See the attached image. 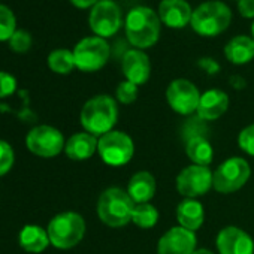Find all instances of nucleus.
Returning <instances> with one entry per match:
<instances>
[{
    "label": "nucleus",
    "mask_w": 254,
    "mask_h": 254,
    "mask_svg": "<svg viewBox=\"0 0 254 254\" xmlns=\"http://www.w3.org/2000/svg\"><path fill=\"white\" fill-rule=\"evenodd\" d=\"M251 33H253V39H254V21H253V24H251Z\"/></svg>",
    "instance_id": "36"
},
{
    "label": "nucleus",
    "mask_w": 254,
    "mask_h": 254,
    "mask_svg": "<svg viewBox=\"0 0 254 254\" xmlns=\"http://www.w3.org/2000/svg\"><path fill=\"white\" fill-rule=\"evenodd\" d=\"M166 99L169 106L175 112L181 115H189L197 111L200 94L196 85L189 79H175L169 84L166 90Z\"/></svg>",
    "instance_id": "12"
},
{
    "label": "nucleus",
    "mask_w": 254,
    "mask_h": 254,
    "mask_svg": "<svg viewBox=\"0 0 254 254\" xmlns=\"http://www.w3.org/2000/svg\"><path fill=\"white\" fill-rule=\"evenodd\" d=\"M123 73L127 81L133 82L135 85H142L148 81L151 73L150 59L145 53L139 50H130L123 56Z\"/></svg>",
    "instance_id": "15"
},
{
    "label": "nucleus",
    "mask_w": 254,
    "mask_h": 254,
    "mask_svg": "<svg viewBox=\"0 0 254 254\" xmlns=\"http://www.w3.org/2000/svg\"><path fill=\"white\" fill-rule=\"evenodd\" d=\"M159 220V211L150 203H136L132 214V221L141 229H151Z\"/></svg>",
    "instance_id": "25"
},
{
    "label": "nucleus",
    "mask_w": 254,
    "mask_h": 254,
    "mask_svg": "<svg viewBox=\"0 0 254 254\" xmlns=\"http://www.w3.org/2000/svg\"><path fill=\"white\" fill-rule=\"evenodd\" d=\"M212 178L214 175L206 166L191 165L183 169L177 177V190L187 199H194L208 193L212 187Z\"/></svg>",
    "instance_id": "11"
},
{
    "label": "nucleus",
    "mask_w": 254,
    "mask_h": 254,
    "mask_svg": "<svg viewBox=\"0 0 254 254\" xmlns=\"http://www.w3.org/2000/svg\"><path fill=\"white\" fill-rule=\"evenodd\" d=\"M177 220L181 227L191 232L197 230L205 220V212L200 202L194 199H186L181 202L177 208Z\"/></svg>",
    "instance_id": "20"
},
{
    "label": "nucleus",
    "mask_w": 254,
    "mask_h": 254,
    "mask_svg": "<svg viewBox=\"0 0 254 254\" xmlns=\"http://www.w3.org/2000/svg\"><path fill=\"white\" fill-rule=\"evenodd\" d=\"M138 97V85L130 81H123L117 87V99L124 105H130Z\"/></svg>",
    "instance_id": "27"
},
{
    "label": "nucleus",
    "mask_w": 254,
    "mask_h": 254,
    "mask_svg": "<svg viewBox=\"0 0 254 254\" xmlns=\"http://www.w3.org/2000/svg\"><path fill=\"white\" fill-rule=\"evenodd\" d=\"M217 248L220 254H254V242L244 230L227 226L217 236Z\"/></svg>",
    "instance_id": "14"
},
{
    "label": "nucleus",
    "mask_w": 254,
    "mask_h": 254,
    "mask_svg": "<svg viewBox=\"0 0 254 254\" xmlns=\"http://www.w3.org/2000/svg\"><path fill=\"white\" fill-rule=\"evenodd\" d=\"M127 193L135 203H148L156 193V180L150 172L141 171L135 174L129 183Z\"/></svg>",
    "instance_id": "18"
},
{
    "label": "nucleus",
    "mask_w": 254,
    "mask_h": 254,
    "mask_svg": "<svg viewBox=\"0 0 254 254\" xmlns=\"http://www.w3.org/2000/svg\"><path fill=\"white\" fill-rule=\"evenodd\" d=\"M224 56L233 64H245L254 59V39L248 36H235L226 47Z\"/></svg>",
    "instance_id": "21"
},
{
    "label": "nucleus",
    "mask_w": 254,
    "mask_h": 254,
    "mask_svg": "<svg viewBox=\"0 0 254 254\" xmlns=\"http://www.w3.org/2000/svg\"><path fill=\"white\" fill-rule=\"evenodd\" d=\"M90 27L99 38H109L121 27V9L112 0H99L90 12Z\"/></svg>",
    "instance_id": "10"
},
{
    "label": "nucleus",
    "mask_w": 254,
    "mask_h": 254,
    "mask_svg": "<svg viewBox=\"0 0 254 254\" xmlns=\"http://www.w3.org/2000/svg\"><path fill=\"white\" fill-rule=\"evenodd\" d=\"M251 175V169L247 160L241 157H232L221 163L214 174L212 187L223 194L235 193L245 186Z\"/></svg>",
    "instance_id": "7"
},
{
    "label": "nucleus",
    "mask_w": 254,
    "mask_h": 254,
    "mask_svg": "<svg viewBox=\"0 0 254 254\" xmlns=\"http://www.w3.org/2000/svg\"><path fill=\"white\" fill-rule=\"evenodd\" d=\"M27 148L39 157H54L64 148L63 135L51 126H38L26 138Z\"/></svg>",
    "instance_id": "9"
},
{
    "label": "nucleus",
    "mask_w": 254,
    "mask_h": 254,
    "mask_svg": "<svg viewBox=\"0 0 254 254\" xmlns=\"http://www.w3.org/2000/svg\"><path fill=\"white\" fill-rule=\"evenodd\" d=\"M199 66L202 67V69H205L208 73H215V72H218V64L212 60V59H202L200 62H199Z\"/></svg>",
    "instance_id": "33"
},
{
    "label": "nucleus",
    "mask_w": 254,
    "mask_h": 254,
    "mask_svg": "<svg viewBox=\"0 0 254 254\" xmlns=\"http://www.w3.org/2000/svg\"><path fill=\"white\" fill-rule=\"evenodd\" d=\"M196 248V235L181 226L168 230L159 241L157 254H193Z\"/></svg>",
    "instance_id": "13"
},
{
    "label": "nucleus",
    "mask_w": 254,
    "mask_h": 254,
    "mask_svg": "<svg viewBox=\"0 0 254 254\" xmlns=\"http://www.w3.org/2000/svg\"><path fill=\"white\" fill-rule=\"evenodd\" d=\"M238 11L245 18H254V0H239Z\"/></svg>",
    "instance_id": "32"
},
{
    "label": "nucleus",
    "mask_w": 254,
    "mask_h": 254,
    "mask_svg": "<svg viewBox=\"0 0 254 254\" xmlns=\"http://www.w3.org/2000/svg\"><path fill=\"white\" fill-rule=\"evenodd\" d=\"M50 244L56 248L67 250L79 244L85 233V221L76 212H62L56 215L48 224Z\"/></svg>",
    "instance_id": "5"
},
{
    "label": "nucleus",
    "mask_w": 254,
    "mask_h": 254,
    "mask_svg": "<svg viewBox=\"0 0 254 254\" xmlns=\"http://www.w3.org/2000/svg\"><path fill=\"white\" fill-rule=\"evenodd\" d=\"M229 108V97L221 90H208L200 96L197 115L202 120H217Z\"/></svg>",
    "instance_id": "17"
},
{
    "label": "nucleus",
    "mask_w": 254,
    "mask_h": 254,
    "mask_svg": "<svg viewBox=\"0 0 254 254\" xmlns=\"http://www.w3.org/2000/svg\"><path fill=\"white\" fill-rule=\"evenodd\" d=\"M232 21L230 9L218 0L200 3L191 15V27L200 36H217L223 33Z\"/></svg>",
    "instance_id": "4"
},
{
    "label": "nucleus",
    "mask_w": 254,
    "mask_h": 254,
    "mask_svg": "<svg viewBox=\"0 0 254 254\" xmlns=\"http://www.w3.org/2000/svg\"><path fill=\"white\" fill-rule=\"evenodd\" d=\"M14 165V151L5 141H0V177L9 172Z\"/></svg>",
    "instance_id": "29"
},
{
    "label": "nucleus",
    "mask_w": 254,
    "mask_h": 254,
    "mask_svg": "<svg viewBox=\"0 0 254 254\" xmlns=\"http://www.w3.org/2000/svg\"><path fill=\"white\" fill-rule=\"evenodd\" d=\"M20 244L29 253H41L50 244L48 232L44 230L41 226L29 224L20 233Z\"/></svg>",
    "instance_id": "22"
},
{
    "label": "nucleus",
    "mask_w": 254,
    "mask_h": 254,
    "mask_svg": "<svg viewBox=\"0 0 254 254\" xmlns=\"http://www.w3.org/2000/svg\"><path fill=\"white\" fill-rule=\"evenodd\" d=\"M48 66L56 73L66 75V73L72 72V69L76 67L73 53L69 51V50H64V48L51 51L50 56H48Z\"/></svg>",
    "instance_id": "24"
},
{
    "label": "nucleus",
    "mask_w": 254,
    "mask_h": 254,
    "mask_svg": "<svg viewBox=\"0 0 254 254\" xmlns=\"http://www.w3.org/2000/svg\"><path fill=\"white\" fill-rule=\"evenodd\" d=\"M9 47L15 53H26L32 47V36L27 30H15V33L9 39Z\"/></svg>",
    "instance_id": "28"
},
{
    "label": "nucleus",
    "mask_w": 254,
    "mask_h": 254,
    "mask_svg": "<svg viewBox=\"0 0 254 254\" xmlns=\"http://www.w3.org/2000/svg\"><path fill=\"white\" fill-rule=\"evenodd\" d=\"M15 88H17V79L8 72H0V99L12 94Z\"/></svg>",
    "instance_id": "31"
},
{
    "label": "nucleus",
    "mask_w": 254,
    "mask_h": 254,
    "mask_svg": "<svg viewBox=\"0 0 254 254\" xmlns=\"http://www.w3.org/2000/svg\"><path fill=\"white\" fill-rule=\"evenodd\" d=\"M70 2L76 6V8H81V9H85V8H90V6H94L99 0H70Z\"/></svg>",
    "instance_id": "34"
},
{
    "label": "nucleus",
    "mask_w": 254,
    "mask_h": 254,
    "mask_svg": "<svg viewBox=\"0 0 254 254\" xmlns=\"http://www.w3.org/2000/svg\"><path fill=\"white\" fill-rule=\"evenodd\" d=\"M193 11L186 0H162L159 6V18L168 27L180 29L191 21Z\"/></svg>",
    "instance_id": "16"
},
{
    "label": "nucleus",
    "mask_w": 254,
    "mask_h": 254,
    "mask_svg": "<svg viewBox=\"0 0 254 254\" xmlns=\"http://www.w3.org/2000/svg\"><path fill=\"white\" fill-rule=\"evenodd\" d=\"M238 2H239V0H238Z\"/></svg>",
    "instance_id": "37"
},
{
    "label": "nucleus",
    "mask_w": 254,
    "mask_h": 254,
    "mask_svg": "<svg viewBox=\"0 0 254 254\" xmlns=\"http://www.w3.org/2000/svg\"><path fill=\"white\" fill-rule=\"evenodd\" d=\"M97 151L106 165L121 166L130 162L135 153V145L129 135L111 130L100 136L97 142Z\"/></svg>",
    "instance_id": "6"
},
{
    "label": "nucleus",
    "mask_w": 254,
    "mask_h": 254,
    "mask_svg": "<svg viewBox=\"0 0 254 254\" xmlns=\"http://www.w3.org/2000/svg\"><path fill=\"white\" fill-rule=\"evenodd\" d=\"M126 35L136 48L153 47L160 36V18L147 6L133 8L126 18Z\"/></svg>",
    "instance_id": "2"
},
{
    "label": "nucleus",
    "mask_w": 254,
    "mask_h": 254,
    "mask_svg": "<svg viewBox=\"0 0 254 254\" xmlns=\"http://www.w3.org/2000/svg\"><path fill=\"white\" fill-rule=\"evenodd\" d=\"M118 118V108L112 97L100 94L82 106L81 111V124L93 136H103L111 132Z\"/></svg>",
    "instance_id": "1"
},
{
    "label": "nucleus",
    "mask_w": 254,
    "mask_h": 254,
    "mask_svg": "<svg viewBox=\"0 0 254 254\" xmlns=\"http://www.w3.org/2000/svg\"><path fill=\"white\" fill-rule=\"evenodd\" d=\"M135 205L136 203L127 191L111 187L100 194L97 202V214L105 224L111 227H121L132 221Z\"/></svg>",
    "instance_id": "3"
},
{
    "label": "nucleus",
    "mask_w": 254,
    "mask_h": 254,
    "mask_svg": "<svg viewBox=\"0 0 254 254\" xmlns=\"http://www.w3.org/2000/svg\"><path fill=\"white\" fill-rule=\"evenodd\" d=\"M193 254H214V253H211L209 250H197V251H194Z\"/></svg>",
    "instance_id": "35"
},
{
    "label": "nucleus",
    "mask_w": 254,
    "mask_h": 254,
    "mask_svg": "<svg viewBox=\"0 0 254 254\" xmlns=\"http://www.w3.org/2000/svg\"><path fill=\"white\" fill-rule=\"evenodd\" d=\"M97 139L91 133H76L69 138L64 145V151L72 160H87L97 150Z\"/></svg>",
    "instance_id": "19"
},
{
    "label": "nucleus",
    "mask_w": 254,
    "mask_h": 254,
    "mask_svg": "<svg viewBox=\"0 0 254 254\" xmlns=\"http://www.w3.org/2000/svg\"><path fill=\"white\" fill-rule=\"evenodd\" d=\"M15 33V17L14 12L5 6L0 5V41H8Z\"/></svg>",
    "instance_id": "26"
},
{
    "label": "nucleus",
    "mask_w": 254,
    "mask_h": 254,
    "mask_svg": "<svg viewBox=\"0 0 254 254\" xmlns=\"http://www.w3.org/2000/svg\"><path fill=\"white\" fill-rule=\"evenodd\" d=\"M75 66L82 72L102 69L109 59V45L103 38L90 36L79 41L73 50Z\"/></svg>",
    "instance_id": "8"
},
{
    "label": "nucleus",
    "mask_w": 254,
    "mask_h": 254,
    "mask_svg": "<svg viewBox=\"0 0 254 254\" xmlns=\"http://www.w3.org/2000/svg\"><path fill=\"white\" fill-rule=\"evenodd\" d=\"M186 153L189 156V159L197 165V166H206L212 162V147L211 144L202 138V136H194L187 142L186 147Z\"/></svg>",
    "instance_id": "23"
},
{
    "label": "nucleus",
    "mask_w": 254,
    "mask_h": 254,
    "mask_svg": "<svg viewBox=\"0 0 254 254\" xmlns=\"http://www.w3.org/2000/svg\"><path fill=\"white\" fill-rule=\"evenodd\" d=\"M238 144L241 150H244L247 154L254 156V124L245 127V129L239 133Z\"/></svg>",
    "instance_id": "30"
}]
</instances>
